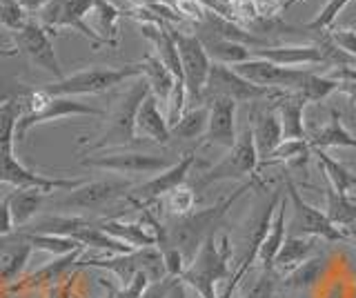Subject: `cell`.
Returning a JSON list of instances; mask_svg holds the SVG:
<instances>
[{
    "label": "cell",
    "instance_id": "6da1fadb",
    "mask_svg": "<svg viewBox=\"0 0 356 298\" xmlns=\"http://www.w3.org/2000/svg\"><path fill=\"white\" fill-rule=\"evenodd\" d=\"M256 185H263L259 181V176H252L243 185H238L229 196L220 198L218 203L209 205L205 209H198V212H192L183 218H176L172 225H167V238H170V245H174L178 251L183 254L185 263L189 265L192 258L196 256V251L200 249V245L218 234V229L222 225V220L229 214V209L234 207V203L238 201L241 196H245L250 190H254Z\"/></svg>",
    "mask_w": 356,
    "mask_h": 298
},
{
    "label": "cell",
    "instance_id": "7a4b0ae2",
    "mask_svg": "<svg viewBox=\"0 0 356 298\" xmlns=\"http://www.w3.org/2000/svg\"><path fill=\"white\" fill-rule=\"evenodd\" d=\"M149 85L147 81L138 76L125 92L118 96L114 109L107 114V125L96 140L81 138V145H89V151L111 149V147H125L136 140V114L140 103L147 98Z\"/></svg>",
    "mask_w": 356,
    "mask_h": 298
},
{
    "label": "cell",
    "instance_id": "3957f363",
    "mask_svg": "<svg viewBox=\"0 0 356 298\" xmlns=\"http://www.w3.org/2000/svg\"><path fill=\"white\" fill-rule=\"evenodd\" d=\"M229 256H232V247L227 234H222L220 238L218 234L211 236L200 245L192 263L185 267L181 281L192 287L200 298H218L216 285L232 279Z\"/></svg>",
    "mask_w": 356,
    "mask_h": 298
},
{
    "label": "cell",
    "instance_id": "277c9868",
    "mask_svg": "<svg viewBox=\"0 0 356 298\" xmlns=\"http://www.w3.org/2000/svg\"><path fill=\"white\" fill-rule=\"evenodd\" d=\"M74 116H105V112L72 96H49L42 90H33L22 96V116L16 127V138H27L29 131L42 123Z\"/></svg>",
    "mask_w": 356,
    "mask_h": 298
},
{
    "label": "cell",
    "instance_id": "5b68a950",
    "mask_svg": "<svg viewBox=\"0 0 356 298\" xmlns=\"http://www.w3.org/2000/svg\"><path fill=\"white\" fill-rule=\"evenodd\" d=\"M143 76L140 63L134 65H122V67H105V65H98V67H89L83 72H76L72 76H65L63 81H56L51 85H44L40 90L49 96H92V94H103L107 90H114V87L122 85L125 81H134Z\"/></svg>",
    "mask_w": 356,
    "mask_h": 298
},
{
    "label": "cell",
    "instance_id": "8992f818",
    "mask_svg": "<svg viewBox=\"0 0 356 298\" xmlns=\"http://www.w3.org/2000/svg\"><path fill=\"white\" fill-rule=\"evenodd\" d=\"M87 267H96V270H105L116 276V281L120 287H125L134 281V276L145 272L152 283H159L167 279L165 272V260L161 249L152 245V247H140L127 254H111L109 258H89V260H78L74 270H87Z\"/></svg>",
    "mask_w": 356,
    "mask_h": 298
},
{
    "label": "cell",
    "instance_id": "52a82bcc",
    "mask_svg": "<svg viewBox=\"0 0 356 298\" xmlns=\"http://www.w3.org/2000/svg\"><path fill=\"white\" fill-rule=\"evenodd\" d=\"M36 234H56V236H67L76 242H81L83 247H92L100 249L105 254H127L134 251L129 245L120 242L116 238H111L105 234L94 220H85V218H76V216H44L31 225Z\"/></svg>",
    "mask_w": 356,
    "mask_h": 298
},
{
    "label": "cell",
    "instance_id": "ba28073f",
    "mask_svg": "<svg viewBox=\"0 0 356 298\" xmlns=\"http://www.w3.org/2000/svg\"><path fill=\"white\" fill-rule=\"evenodd\" d=\"M259 151L254 145V134H252V123L245 125V129L236 136V142L229 147V151L222 156L216 165H211L207 172L200 174V179L194 183L196 187H207L220 181H248L254 172L259 169Z\"/></svg>",
    "mask_w": 356,
    "mask_h": 298
},
{
    "label": "cell",
    "instance_id": "9c48e42d",
    "mask_svg": "<svg viewBox=\"0 0 356 298\" xmlns=\"http://www.w3.org/2000/svg\"><path fill=\"white\" fill-rule=\"evenodd\" d=\"M94 3L96 0H47L38 12V23L49 34H56L58 29H74L92 42L94 49L107 47L94 31V27L87 25V16L92 14Z\"/></svg>",
    "mask_w": 356,
    "mask_h": 298
},
{
    "label": "cell",
    "instance_id": "30bf717a",
    "mask_svg": "<svg viewBox=\"0 0 356 298\" xmlns=\"http://www.w3.org/2000/svg\"><path fill=\"white\" fill-rule=\"evenodd\" d=\"M285 92L283 90H270V87H259L250 81H245L241 74L234 72L229 65H218L211 63L209 69V78L203 92V103L211 101V98L222 96V98H232L236 103H254V101H276L281 98Z\"/></svg>",
    "mask_w": 356,
    "mask_h": 298
},
{
    "label": "cell",
    "instance_id": "8fae6325",
    "mask_svg": "<svg viewBox=\"0 0 356 298\" xmlns=\"http://www.w3.org/2000/svg\"><path fill=\"white\" fill-rule=\"evenodd\" d=\"M172 36L176 40L178 56H181V67H183V83L187 90L189 103L203 105V92L209 78L211 60L203 47V42L196 34H187V31L172 29Z\"/></svg>",
    "mask_w": 356,
    "mask_h": 298
},
{
    "label": "cell",
    "instance_id": "7c38bea8",
    "mask_svg": "<svg viewBox=\"0 0 356 298\" xmlns=\"http://www.w3.org/2000/svg\"><path fill=\"white\" fill-rule=\"evenodd\" d=\"M285 196L287 203L292 205V225L289 227L296 229V236H312L327 242H345V236L332 225L327 214L307 203L289 176H285Z\"/></svg>",
    "mask_w": 356,
    "mask_h": 298
},
{
    "label": "cell",
    "instance_id": "4fadbf2b",
    "mask_svg": "<svg viewBox=\"0 0 356 298\" xmlns=\"http://www.w3.org/2000/svg\"><path fill=\"white\" fill-rule=\"evenodd\" d=\"M194 163H196L194 151L183 154L181 158H178L176 163H172L167 169L159 172L154 179H149L147 183H143L138 187H134V190L125 196L127 203L136 209H147L152 203L159 201V198H165L170 192H174L176 187L185 185L189 172H192V167H194Z\"/></svg>",
    "mask_w": 356,
    "mask_h": 298
},
{
    "label": "cell",
    "instance_id": "5bb4252c",
    "mask_svg": "<svg viewBox=\"0 0 356 298\" xmlns=\"http://www.w3.org/2000/svg\"><path fill=\"white\" fill-rule=\"evenodd\" d=\"M14 38H16V53L25 56L33 67L44 69L58 81L65 78L60 60L56 56V49L51 45L49 31L44 29L36 18H29L27 23L22 25V29L16 31Z\"/></svg>",
    "mask_w": 356,
    "mask_h": 298
},
{
    "label": "cell",
    "instance_id": "9a60e30c",
    "mask_svg": "<svg viewBox=\"0 0 356 298\" xmlns=\"http://www.w3.org/2000/svg\"><path fill=\"white\" fill-rule=\"evenodd\" d=\"M0 183L11 185L14 190H40L44 194H51L56 190L72 192L78 185H83L85 181H74V179H49L27 169L22 165L14 151H0Z\"/></svg>",
    "mask_w": 356,
    "mask_h": 298
},
{
    "label": "cell",
    "instance_id": "2e32d148",
    "mask_svg": "<svg viewBox=\"0 0 356 298\" xmlns=\"http://www.w3.org/2000/svg\"><path fill=\"white\" fill-rule=\"evenodd\" d=\"M134 190L129 181H92L78 185L65 198H60L56 207L60 209H76V212H96V209L109 205L120 196H127Z\"/></svg>",
    "mask_w": 356,
    "mask_h": 298
},
{
    "label": "cell",
    "instance_id": "e0dca14e",
    "mask_svg": "<svg viewBox=\"0 0 356 298\" xmlns=\"http://www.w3.org/2000/svg\"><path fill=\"white\" fill-rule=\"evenodd\" d=\"M81 165L114 174H159L170 167L172 160L143 151H107L103 156H85Z\"/></svg>",
    "mask_w": 356,
    "mask_h": 298
},
{
    "label": "cell",
    "instance_id": "ac0fdd59",
    "mask_svg": "<svg viewBox=\"0 0 356 298\" xmlns=\"http://www.w3.org/2000/svg\"><path fill=\"white\" fill-rule=\"evenodd\" d=\"M236 107L238 103L232 98L216 96L207 101L209 118H207V129H205V142L207 145H218V147H232L236 142Z\"/></svg>",
    "mask_w": 356,
    "mask_h": 298
},
{
    "label": "cell",
    "instance_id": "d6986e66",
    "mask_svg": "<svg viewBox=\"0 0 356 298\" xmlns=\"http://www.w3.org/2000/svg\"><path fill=\"white\" fill-rule=\"evenodd\" d=\"M252 58L270 60L281 67H305V65H318L325 63L318 42L312 45H276V47H256L252 49Z\"/></svg>",
    "mask_w": 356,
    "mask_h": 298
},
{
    "label": "cell",
    "instance_id": "ffe728a7",
    "mask_svg": "<svg viewBox=\"0 0 356 298\" xmlns=\"http://www.w3.org/2000/svg\"><path fill=\"white\" fill-rule=\"evenodd\" d=\"M305 107H307L305 98L298 94H292V92H285L281 98L274 101V109L283 125V140H305L307 138V129L303 123Z\"/></svg>",
    "mask_w": 356,
    "mask_h": 298
},
{
    "label": "cell",
    "instance_id": "44dd1931",
    "mask_svg": "<svg viewBox=\"0 0 356 298\" xmlns=\"http://www.w3.org/2000/svg\"><path fill=\"white\" fill-rule=\"evenodd\" d=\"M83 249L85 247L76 249L72 254H65V256H56L51 263L42 265L40 270L29 274L27 279H22V283L18 287H25V290H38V287H49V290H51V287L60 285V281H65L67 276H70V272L76 267V263H78V258H81Z\"/></svg>",
    "mask_w": 356,
    "mask_h": 298
},
{
    "label": "cell",
    "instance_id": "7402d4cb",
    "mask_svg": "<svg viewBox=\"0 0 356 298\" xmlns=\"http://www.w3.org/2000/svg\"><path fill=\"white\" fill-rule=\"evenodd\" d=\"M136 134L147 136L159 145H167L172 140L170 134V125H167V118L161 109V103L156 101V96H147L138 107L136 114Z\"/></svg>",
    "mask_w": 356,
    "mask_h": 298
},
{
    "label": "cell",
    "instance_id": "603a6c76",
    "mask_svg": "<svg viewBox=\"0 0 356 298\" xmlns=\"http://www.w3.org/2000/svg\"><path fill=\"white\" fill-rule=\"evenodd\" d=\"M96 225L109 234L111 238H116L120 242H125L131 249H140V247H152L156 245V238L152 234V229L147 223H122V220L116 218H103L96 220Z\"/></svg>",
    "mask_w": 356,
    "mask_h": 298
},
{
    "label": "cell",
    "instance_id": "cb8c5ba5",
    "mask_svg": "<svg viewBox=\"0 0 356 298\" xmlns=\"http://www.w3.org/2000/svg\"><path fill=\"white\" fill-rule=\"evenodd\" d=\"M287 209H289V203H287V196H285L276 209V214L272 218V225H270V229H267V234L261 242V249H259V260L263 265V270L270 272V274L274 267L276 254L283 247L285 236H287Z\"/></svg>",
    "mask_w": 356,
    "mask_h": 298
},
{
    "label": "cell",
    "instance_id": "d4e9b609",
    "mask_svg": "<svg viewBox=\"0 0 356 298\" xmlns=\"http://www.w3.org/2000/svg\"><path fill=\"white\" fill-rule=\"evenodd\" d=\"M252 134H254V145L256 151H259V158L263 160L265 156L281 145L283 142V125H281V118H278L276 109H265V112L259 114V120L256 125H252Z\"/></svg>",
    "mask_w": 356,
    "mask_h": 298
},
{
    "label": "cell",
    "instance_id": "484cf974",
    "mask_svg": "<svg viewBox=\"0 0 356 298\" xmlns=\"http://www.w3.org/2000/svg\"><path fill=\"white\" fill-rule=\"evenodd\" d=\"M312 149H330V147H354L356 149V134L345 127L341 114L334 109L330 114V123L321 127L312 136H307Z\"/></svg>",
    "mask_w": 356,
    "mask_h": 298
},
{
    "label": "cell",
    "instance_id": "4316f807",
    "mask_svg": "<svg viewBox=\"0 0 356 298\" xmlns=\"http://www.w3.org/2000/svg\"><path fill=\"white\" fill-rule=\"evenodd\" d=\"M316 251V238L312 236H285L283 247L278 249L276 258H274V267L272 270H281V272H289L298 267L300 263H305L307 258L314 256Z\"/></svg>",
    "mask_w": 356,
    "mask_h": 298
},
{
    "label": "cell",
    "instance_id": "83f0119b",
    "mask_svg": "<svg viewBox=\"0 0 356 298\" xmlns=\"http://www.w3.org/2000/svg\"><path fill=\"white\" fill-rule=\"evenodd\" d=\"M94 18V31L100 36V40L105 42L107 47H116L118 45V20L122 16H127L125 9L116 7L109 0H96L92 14Z\"/></svg>",
    "mask_w": 356,
    "mask_h": 298
},
{
    "label": "cell",
    "instance_id": "f1b7e54d",
    "mask_svg": "<svg viewBox=\"0 0 356 298\" xmlns=\"http://www.w3.org/2000/svg\"><path fill=\"white\" fill-rule=\"evenodd\" d=\"M140 67H143V78L147 81L152 96H156V101H159V103L167 105V101H170V96H172L174 85L178 83L174 78V74L167 69L159 58H156V53H147V56L143 58Z\"/></svg>",
    "mask_w": 356,
    "mask_h": 298
},
{
    "label": "cell",
    "instance_id": "f546056e",
    "mask_svg": "<svg viewBox=\"0 0 356 298\" xmlns=\"http://www.w3.org/2000/svg\"><path fill=\"white\" fill-rule=\"evenodd\" d=\"M198 36V34H196ZM200 42H203V47L207 51V56L211 63H218V65H238V63H245L252 58V49L245 47V45H238V42H232V40H225V38H218L214 34H203L198 36Z\"/></svg>",
    "mask_w": 356,
    "mask_h": 298
},
{
    "label": "cell",
    "instance_id": "4dcf8cb0",
    "mask_svg": "<svg viewBox=\"0 0 356 298\" xmlns=\"http://www.w3.org/2000/svg\"><path fill=\"white\" fill-rule=\"evenodd\" d=\"M323 196H325L327 218L332 220V225L345 236L356 225V201L350 196H345V194L334 192L332 187L323 190Z\"/></svg>",
    "mask_w": 356,
    "mask_h": 298
},
{
    "label": "cell",
    "instance_id": "1f68e13d",
    "mask_svg": "<svg viewBox=\"0 0 356 298\" xmlns=\"http://www.w3.org/2000/svg\"><path fill=\"white\" fill-rule=\"evenodd\" d=\"M312 154H314L316 160L321 163V167H323V172H325L332 190L348 196L356 187V174L348 167V165H343L337 158H332L327 149H312Z\"/></svg>",
    "mask_w": 356,
    "mask_h": 298
},
{
    "label": "cell",
    "instance_id": "d6a6232c",
    "mask_svg": "<svg viewBox=\"0 0 356 298\" xmlns=\"http://www.w3.org/2000/svg\"><path fill=\"white\" fill-rule=\"evenodd\" d=\"M207 118H209L207 105L187 107V112L178 118V123H174L170 127V134H172V138H181V140L203 138L205 129H207Z\"/></svg>",
    "mask_w": 356,
    "mask_h": 298
},
{
    "label": "cell",
    "instance_id": "836d02e7",
    "mask_svg": "<svg viewBox=\"0 0 356 298\" xmlns=\"http://www.w3.org/2000/svg\"><path fill=\"white\" fill-rule=\"evenodd\" d=\"M44 196L47 194L40 190H14L11 192V218H14V227L27 225L29 220L40 212Z\"/></svg>",
    "mask_w": 356,
    "mask_h": 298
},
{
    "label": "cell",
    "instance_id": "e575fe53",
    "mask_svg": "<svg viewBox=\"0 0 356 298\" xmlns=\"http://www.w3.org/2000/svg\"><path fill=\"white\" fill-rule=\"evenodd\" d=\"M16 236L31 245V249H40L54 254V256H65V254H72L76 249H81L83 245L67 236H56V234H36V231H16Z\"/></svg>",
    "mask_w": 356,
    "mask_h": 298
},
{
    "label": "cell",
    "instance_id": "d590c367",
    "mask_svg": "<svg viewBox=\"0 0 356 298\" xmlns=\"http://www.w3.org/2000/svg\"><path fill=\"white\" fill-rule=\"evenodd\" d=\"M325 267H327L325 256H312L305 263H300L298 267L285 274L283 287H287V290H307V287H312L321 279Z\"/></svg>",
    "mask_w": 356,
    "mask_h": 298
},
{
    "label": "cell",
    "instance_id": "8d00e7d4",
    "mask_svg": "<svg viewBox=\"0 0 356 298\" xmlns=\"http://www.w3.org/2000/svg\"><path fill=\"white\" fill-rule=\"evenodd\" d=\"M22 116V98H7L0 103V151H14L16 127Z\"/></svg>",
    "mask_w": 356,
    "mask_h": 298
},
{
    "label": "cell",
    "instance_id": "74e56055",
    "mask_svg": "<svg viewBox=\"0 0 356 298\" xmlns=\"http://www.w3.org/2000/svg\"><path fill=\"white\" fill-rule=\"evenodd\" d=\"M312 156V147L307 138L305 140H283L270 156L259 160V167H267V165H278V163H305Z\"/></svg>",
    "mask_w": 356,
    "mask_h": 298
},
{
    "label": "cell",
    "instance_id": "f35d334b",
    "mask_svg": "<svg viewBox=\"0 0 356 298\" xmlns=\"http://www.w3.org/2000/svg\"><path fill=\"white\" fill-rule=\"evenodd\" d=\"M194 203H196V196H194V187H187V185H181L176 187L174 192H170L165 196V207L167 212L176 218H183L187 214L194 212Z\"/></svg>",
    "mask_w": 356,
    "mask_h": 298
},
{
    "label": "cell",
    "instance_id": "ab89813d",
    "mask_svg": "<svg viewBox=\"0 0 356 298\" xmlns=\"http://www.w3.org/2000/svg\"><path fill=\"white\" fill-rule=\"evenodd\" d=\"M350 3H352V0H327V5L323 7L321 12L316 14V18L312 20V23H307V29H309V31H314V34H325V31L332 29V25H334V20H337V16H339Z\"/></svg>",
    "mask_w": 356,
    "mask_h": 298
},
{
    "label": "cell",
    "instance_id": "60d3db41",
    "mask_svg": "<svg viewBox=\"0 0 356 298\" xmlns=\"http://www.w3.org/2000/svg\"><path fill=\"white\" fill-rule=\"evenodd\" d=\"M29 20V14L18 5V0H0V25L16 34Z\"/></svg>",
    "mask_w": 356,
    "mask_h": 298
},
{
    "label": "cell",
    "instance_id": "b9f144b4",
    "mask_svg": "<svg viewBox=\"0 0 356 298\" xmlns=\"http://www.w3.org/2000/svg\"><path fill=\"white\" fill-rule=\"evenodd\" d=\"M149 283L152 281L147 279V274H145V272L134 276V281L129 285H125V287H120V285L114 287V285H109L107 281H100V285L109 290V296L107 298H140L145 294V290L149 287Z\"/></svg>",
    "mask_w": 356,
    "mask_h": 298
},
{
    "label": "cell",
    "instance_id": "7bdbcfd3",
    "mask_svg": "<svg viewBox=\"0 0 356 298\" xmlns=\"http://www.w3.org/2000/svg\"><path fill=\"white\" fill-rule=\"evenodd\" d=\"M327 38L334 47L350 58V63L356 60V31L354 29H330Z\"/></svg>",
    "mask_w": 356,
    "mask_h": 298
},
{
    "label": "cell",
    "instance_id": "ee69618b",
    "mask_svg": "<svg viewBox=\"0 0 356 298\" xmlns=\"http://www.w3.org/2000/svg\"><path fill=\"white\" fill-rule=\"evenodd\" d=\"M172 7L183 20H189V23H194V25H200L205 20L207 7L200 3V0H176Z\"/></svg>",
    "mask_w": 356,
    "mask_h": 298
},
{
    "label": "cell",
    "instance_id": "f6af8a7d",
    "mask_svg": "<svg viewBox=\"0 0 356 298\" xmlns=\"http://www.w3.org/2000/svg\"><path fill=\"white\" fill-rule=\"evenodd\" d=\"M274 279L270 272H265L259 281L252 285V290L245 294V298H272L274 296Z\"/></svg>",
    "mask_w": 356,
    "mask_h": 298
},
{
    "label": "cell",
    "instance_id": "bcb514c9",
    "mask_svg": "<svg viewBox=\"0 0 356 298\" xmlns=\"http://www.w3.org/2000/svg\"><path fill=\"white\" fill-rule=\"evenodd\" d=\"M14 234V218H11V192L0 201V238Z\"/></svg>",
    "mask_w": 356,
    "mask_h": 298
},
{
    "label": "cell",
    "instance_id": "7dc6e473",
    "mask_svg": "<svg viewBox=\"0 0 356 298\" xmlns=\"http://www.w3.org/2000/svg\"><path fill=\"white\" fill-rule=\"evenodd\" d=\"M178 279H172V276H167V279L159 281V283H149V287L145 290V294L140 298H165L167 292H170V287L176 283Z\"/></svg>",
    "mask_w": 356,
    "mask_h": 298
},
{
    "label": "cell",
    "instance_id": "c3c4849f",
    "mask_svg": "<svg viewBox=\"0 0 356 298\" xmlns=\"http://www.w3.org/2000/svg\"><path fill=\"white\" fill-rule=\"evenodd\" d=\"M72 287H74V274L67 276L60 285L51 287V296L49 298H72Z\"/></svg>",
    "mask_w": 356,
    "mask_h": 298
},
{
    "label": "cell",
    "instance_id": "681fc988",
    "mask_svg": "<svg viewBox=\"0 0 356 298\" xmlns=\"http://www.w3.org/2000/svg\"><path fill=\"white\" fill-rule=\"evenodd\" d=\"M330 76L334 81H352V83H356V67H352V65H343V67H337Z\"/></svg>",
    "mask_w": 356,
    "mask_h": 298
},
{
    "label": "cell",
    "instance_id": "f907efd6",
    "mask_svg": "<svg viewBox=\"0 0 356 298\" xmlns=\"http://www.w3.org/2000/svg\"><path fill=\"white\" fill-rule=\"evenodd\" d=\"M44 3H47V0H18V5L25 9L27 14H38L44 7Z\"/></svg>",
    "mask_w": 356,
    "mask_h": 298
},
{
    "label": "cell",
    "instance_id": "816d5d0a",
    "mask_svg": "<svg viewBox=\"0 0 356 298\" xmlns=\"http://www.w3.org/2000/svg\"><path fill=\"white\" fill-rule=\"evenodd\" d=\"M339 83H341V85H339V92L348 94L350 103L356 105V83H352V81H339Z\"/></svg>",
    "mask_w": 356,
    "mask_h": 298
},
{
    "label": "cell",
    "instance_id": "f5cc1de1",
    "mask_svg": "<svg viewBox=\"0 0 356 298\" xmlns=\"http://www.w3.org/2000/svg\"><path fill=\"white\" fill-rule=\"evenodd\" d=\"M165 298H187V294H185V283L178 279L172 287H170V292H167V296Z\"/></svg>",
    "mask_w": 356,
    "mask_h": 298
},
{
    "label": "cell",
    "instance_id": "db71d44e",
    "mask_svg": "<svg viewBox=\"0 0 356 298\" xmlns=\"http://www.w3.org/2000/svg\"><path fill=\"white\" fill-rule=\"evenodd\" d=\"M296 3H300V0H285V3L281 5V9H283V12H285V9H289V7H292V5H296Z\"/></svg>",
    "mask_w": 356,
    "mask_h": 298
},
{
    "label": "cell",
    "instance_id": "11a10c76",
    "mask_svg": "<svg viewBox=\"0 0 356 298\" xmlns=\"http://www.w3.org/2000/svg\"><path fill=\"white\" fill-rule=\"evenodd\" d=\"M161 3H167V5H174L176 0H161Z\"/></svg>",
    "mask_w": 356,
    "mask_h": 298
},
{
    "label": "cell",
    "instance_id": "9f6ffc18",
    "mask_svg": "<svg viewBox=\"0 0 356 298\" xmlns=\"http://www.w3.org/2000/svg\"><path fill=\"white\" fill-rule=\"evenodd\" d=\"M350 65H352V67H356V60H352V63H350Z\"/></svg>",
    "mask_w": 356,
    "mask_h": 298
},
{
    "label": "cell",
    "instance_id": "6f0895ef",
    "mask_svg": "<svg viewBox=\"0 0 356 298\" xmlns=\"http://www.w3.org/2000/svg\"><path fill=\"white\" fill-rule=\"evenodd\" d=\"M354 298H356V285H354Z\"/></svg>",
    "mask_w": 356,
    "mask_h": 298
},
{
    "label": "cell",
    "instance_id": "680465c9",
    "mask_svg": "<svg viewBox=\"0 0 356 298\" xmlns=\"http://www.w3.org/2000/svg\"><path fill=\"white\" fill-rule=\"evenodd\" d=\"M283 3H285V0H281V5H283Z\"/></svg>",
    "mask_w": 356,
    "mask_h": 298
}]
</instances>
